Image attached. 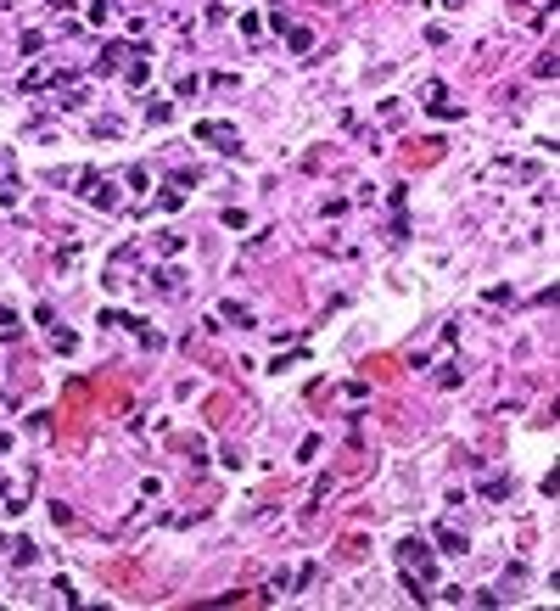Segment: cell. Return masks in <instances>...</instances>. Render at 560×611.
<instances>
[{
    "instance_id": "obj_1",
    "label": "cell",
    "mask_w": 560,
    "mask_h": 611,
    "mask_svg": "<svg viewBox=\"0 0 560 611\" xmlns=\"http://www.w3.org/2000/svg\"><path fill=\"white\" fill-rule=\"evenodd\" d=\"M79 191H84V202H96V208H118V186L101 180L96 168H79Z\"/></svg>"
},
{
    "instance_id": "obj_2",
    "label": "cell",
    "mask_w": 560,
    "mask_h": 611,
    "mask_svg": "<svg viewBox=\"0 0 560 611\" xmlns=\"http://www.w3.org/2000/svg\"><path fill=\"white\" fill-rule=\"evenodd\" d=\"M398 555H404V566H409V578H432V550H426L420 539H404Z\"/></svg>"
},
{
    "instance_id": "obj_3",
    "label": "cell",
    "mask_w": 560,
    "mask_h": 611,
    "mask_svg": "<svg viewBox=\"0 0 560 611\" xmlns=\"http://www.w3.org/2000/svg\"><path fill=\"white\" fill-rule=\"evenodd\" d=\"M196 141H213V146H219V152H241V141H236V129L230 123H196Z\"/></svg>"
},
{
    "instance_id": "obj_4",
    "label": "cell",
    "mask_w": 560,
    "mask_h": 611,
    "mask_svg": "<svg viewBox=\"0 0 560 611\" xmlns=\"http://www.w3.org/2000/svg\"><path fill=\"white\" fill-rule=\"evenodd\" d=\"M426 107H432L437 118H454V112H459V107L448 101V90H443V84H426Z\"/></svg>"
},
{
    "instance_id": "obj_5",
    "label": "cell",
    "mask_w": 560,
    "mask_h": 611,
    "mask_svg": "<svg viewBox=\"0 0 560 611\" xmlns=\"http://www.w3.org/2000/svg\"><path fill=\"white\" fill-rule=\"evenodd\" d=\"M219 314H225L230 325H241V331H252V309H247V303H236V297H230V303H225V309H219Z\"/></svg>"
},
{
    "instance_id": "obj_6",
    "label": "cell",
    "mask_w": 560,
    "mask_h": 611,
    "mask_svg": "<svg viewBox=\"0 0 560 611\" xmlns=\"http://www.w3.org/2000/svg\"><path fill=\"white\" fill-rule=\"evenodd\" d=\"M437 544H443V555H465V533H454V528H437Z\"/></svg>"
},
{
    "instance_id": "obj_7",
    "label": "cell",
    "mask_w": 560,
    "mask_h": 611,
    "mask_svg": "<svg viewBox=\"0 0 560 611\" xmlns=\"http://www.w3.org/2000/svg\"><path fill=\"white\" fill-rule=\"evenodd\" d=\"M152 281H157V292H163V297H174V292H180V270H157Z\"/></svg>"
},
{
    "instance_id": "obj_8",
    "label": "cell",
    "mask_w": 560,
    "mask_h": 611,
    "mask_svg": "<svg viewBox=\"0 0 560 611\" xmlns=\"http://www.w3.org/2000/svg\"><path fill=\"white\" fill-rule=\"evenodd\" d=\"M51 348H56V354H73V348H79V337H73V331H56V325H51Z\"/></svg>"
},
{
    "instance_id": "obj_9",
    "label": "cell",
    "mask_w": 560,
    "mask_h": 611,
    "mask_svg": "<svg viewBox=\"0 0 560 611\" xmlns=\"http://www.w3.org/2000/svg\"><path fill=\"white\" fill-rule=\"evenodd\" d=\"M157 208H163V213H174V208H185V197H180V186H168V191L157 197Z\"/></svg>"
},
{
    "instance_id": "obj_10",
    "label": "cell",
    "mask_w": 560,
    "mask_h": 611,
    "mask_svg": "<svg viewBox=\"0 0 560 611\" xmlns=\"http://www.w3.org/2000/svg\"><path fill=\"white\" fill-rule=\"evenodd\" d=\"M17 191H23V186H17V174H12V180H0V208H12V202H17Z\"/></svg>"
},
{
    "instance_id": "obj_11",
    "label": "cell",
    "mask_w": 560,
    "mask_h": 611,
    "mask_svg": "<svg viewBox=\"0 0 560 611\" xmlns=\"http://www.w3.org/2000/svg\"><path fill=\"white\" fill-rule=\"evenodd\" d=\"M12 561H17V566H28V561H34V544H28V539H17V544H12Z\"/></svg>"
},
{
    "instance_id": "obj_12",
    "label": "cell",
    "mask_w": 560,
    "mask_h": 611,
    "mask_svg": "<svg viewBox=\"0 0 560 611\" xmlns=\"http://www.w3.org/2000/svg\"><path fill=\"white\" fill-rule=\"evenodd\" d=\"M96 135H107V141H112V135H123V123H118V118H96Z\"/></svg>"
},
{
    "instance_id": "obj_13",
    "label": "cell",
    "mask_w": 560,
    "mask_h": 611,
    "mask_svg": "<svg viewBox=\"0 0 560 611\" xmlns=\"http://www.w3.org/2000/svg\"><path fill=\"white\" fill-rule=\"evenodd\" d=\"M152 123H168V118H174V107H168V101H152V112H146Z\"/></svg>"
}]
</instances>
